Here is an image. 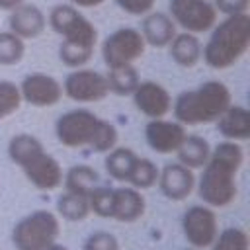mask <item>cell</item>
Masks as SVG:
<instances>
[{"label": "cell", "instance_id": "38", "mask_svg": "<svg viewBox=\"0 0 250 250\" xmlns=\"http://www.w3.org/2000/svg\"><path fill=\"white\" fill-rule=\"evenodd\" d=\"M43 250H70V248L64 246V244H59V242H53L51 246H47V248H43Z\"/></svg>", "mask_w": 250, "mask_h": 250}, {"label": "cell", "instance_id": "24", "mask_svg": "<svg viewBox=\"0 0 250 250\" xmlns=\"http://www.w3.org/2000/svg\"><path fill=\"white\" fill-rule=\"evenodd\" d=\"M43 148H45L43 143L35 135H31V133H18L8 143V156H10V160L16 166H21L31 156H35L37 152H41Z\"/></svg>", "mask_w": 250, "mask_h": 250}, {"label": "cell", "instance_id": "32", "mask_svg": "<svg viewBox=\"0 0 250 250\" xmlns=\"http://www.w3.org/2000/svg\"><path fill=\"white\" fill-rule=\"evenodd\" d=\"M88 205H90V213L109 219L111 213V188L107 186H96L94 191L88 195Z\"/></svg>", "mask_w": 250, "mask_h": 250}, {"label": "cell", "instance_id": "7", "mask_svg": "<svg viewBox=\"0 0 250 250\" xmlns=\"http://www.w3.org/2000/svg\"><path fill=\"white\" fill-rule=\"evenodd\" d=\"M146 43L139 29L135 27H119L109 33L102 43V59L107 68H117L125 64H133L143 57Z\"/></svg>", "mask_w": 250, "mask_h": 250}, {"label": "cell", "instance_id": "4", "mask_svg": "<svg viewBox=\"0 0 250 250\" xmlns=\"http://www.w3.org/2000/svg\"><path fill=\"white\" fill-rule=\"evenodd\" d=\"M230 104L229 86L221 80H207L193 90L180 92L170 111L182 125H201L217 121Z\"/></svg>", "mask_w": 250, "mask_h": 250}, {"label": "cell", "instance_id": "8", "mask_svg": "<svg viewBox=\"0 0 250 250\" xmlns=\"http://www.w3.org/2000/svg\"><path fill=\"white\" fill-rule=\"evenodd\" d=\"M168 16L188 33L211 31L217 23V10L209 0H170Z\"/></svg>", "mask_w": 250, "mask_h": 250}, {"label": "cell", "instance_id": "6", "mask_svg": "<svg viewBox=\"0 0 250 250\" xmlns=\"http://www.w3.org/2000/svg\"><path fill=\"white\" fill-rule=\"evenodd\" d=\"M47 21L53 27V31L62 37V41L80 43L86 47H96L98 43V29L72 4L53 6L47 16Z\"/></svg>", "mask_w": 250, "mask_h": 250}, {"label": "cell", "instance_id": "22", "mask_svg": "<svg viewBox=\"0 0 250 250\" xmlns=\"http://www.w3.org/2000/svg\"><path fill=\"white\" fill-rule=\"evenodd\" d=\"M176 154H178L180 164L188 166L189 170H197V168L205 166V162L211 154V145L207 143V139H203L199 135H186V139L178 146Z\"/></svg>", "mask_w": 250, "mask_h": 250}, {"label": "cell", "instance_id": "36", "mask_svg": "<svg viewBox=\"0 0 250 250\" xmlns=\"http://www.w3.org/2000/svg\"><path fill=\"white\" fill-rule=\"evenodd\" d=\"M72 6H78V8H96L100 4H104L105 0H68Z\"/></svg>", "mask_w": 250, "mask_h": 250}, {"label": "cell", "instance_id": "15", "mask_svg": "<svg viewBox=\"0 0 250 250\" xmlns=\"http://www.w3.org/2000/svg\"><path fill=\"white\" fill-rule=\"evenodd\" d=\"M158 188L164 197L170 201H184L191 195L195 188V176L193 170L180 162H170L158 172Z\"/></svg>", "mask_w": 250, "mask_h": 250}, {"label": "cell", "instance_id": "10", "mask_svg": "<svg viewBox=\"0 0 250 250\" xmlns=\"http://www.w3.org/2000/svg\"><path fill=\"white\" fill-rule=\"evenodd\" d=\"M62 94L78 104L102 102L109 94L105 74L92 68H76L66 74L62 82Z\"/></svg>", "mask_w": 250, "mask_h": 250}, {"label": "cell", "instance_id": "12", "mask_svg": "<svg viewBox=\"0 0 250 250\" xmlns=\"http://www.w3.org/2000/svg\"><path fill=\"white\" fill-rule=\"evenodd\" d=\"M20 168L23 170L27 182L41 191H53L62 184V176H64L62 166L45 148L41 152H37L35 156H31Z\"/></svg>", "mask_w": 250, "mask_h": 250}, {"label": "cell", "instance_id": "27", "mask_svg": "<svg viewBox=\"0 0 250 250\" xmlns=\"http://www.w3.org/2000/svg\"><path fill=\"white\" fill-rule=\"evenodd\" d=\"M158 172H160V168L150 158L137 156V160L129 172L127 184H131V188H135V189H148V188L156 186Z\"/></svg>", "mask_w": 250, "mask_h": 250}, {"label": "cell", "instance_id": "17", "mask_svg": "<svg viewBox=\"0 0 250 250\" xmlns=\"http://www.w3.org/2000/svg\"><path fill=\"white\" fill-rule=\"evenodd\" d=\"M8 23H10V31L25 41V39H35L45 31L47 18L35 4L21 2L14 10H10Z\"/></svg>", "mask_w": 250, "mask_h": 250}, {"label": "cell", "instance_id": "18", "mask_svg": "<svg viewBox=\"0 0 250 250\" xmlns=\"http://www.w3.org/2000/svg\"><path fill=\"white\" fill-rule=\"evenodd\" d=\"M176 23L164 12H148L141 23V35L150 47H168L176 35Z\"/></svg>", "mask_w": 250, "mask_h": 250}, {"label": "cell", "instance_id": "1", "mask_svg": "<svg viewBox=\"0 0 250 250\" xmlns=\"http://www.w3.org/2000/svg\"><path fill=\"white\" fill-rule=\"evenodd\" d=\"M242 162L244 150L236 141H223L211 148V154L197 182V193L205 205L223 209L236 199V176Z\"/></svg>", "mask_w": 250, "mask_h": 250}, {"label": "cell", "instance_id": "31", "mask_svg": "<svg viewBox=\"0 0 250 250\" xmlns=\"http://www.w3.org/2000/svg\"><path fill=\"white\" fill-rule=\"evenodd\" d=\"M21 105L20 86L10 80H0V119L10 117Z\"/></svg>", "mask_w": 250, "mask_h": 250}, {"label": "cell", "instance_id": "26", "mask_svg": "<svg viewBox=\"0 0 250 250\" xmlns=\"http://www.w3.org/2000/svg\"><path fill=\"white\" fill-rule=\"evenodd\" d=\"M57 213L70 223H80L90 215V205H88V197L78 195V193H70L64 191L59 195L57 199Z\"/></svg>", "mask_w": 250, "mask_h": 250}, {"label": "cell", "instance_id": "14", "mask_svg": "<svg viewBox=\"0 0 250 250\" xmlns=\"http://www.w3.org/2000/svg\"><path fill=\"white\" fill-rule=\"evenodd\" d=\"M186 127L178 121H168L164 117L150 119L145 125V139L146 145L160 154H170L176 152L182 141L186 139Z\"/></svg>", "mask_w": 250, "mask_h": 250}, {"label": "cell", "instance_id": "2", "mask_svg": "<svg viewBox=\"0 0 250 250\" xmlns=\"http://www.w3.org/2000/svg\"><path fill=\"white\" fill-rule=\"evenodd\" d=\"M55 135L62 146H88L94 152L111 150L119 139V133L111 121L102 119L88 109H70L62 113L55 123Z\"/></svg>", "mask_w": 250, "mask_h": 250}, {"label": "cell", "instance_id": "35", "mask_svg": "<svg viewBox=\"0 0 250 250\" xmlns=\"http://www.w3.org/2000/svg\"><path fill=\"white\" fill-rule=\"evenodd\" d=\"M215 10L225 14V16H234V14H246L250 0H215Z\"/></svg>", "mask_w": 250, "mask_h": 250}, {"label": "cell", "instance_id": "30", "mask_svg": "<svg viewBox=\"0 0 250 250\" xmlns=\"http://www.w3.org/2000/svg\"><path fill=\"white\" fill-rule=\"evenodd\" d=\"M92 57H94V47H86L70 41H61L59 45V59L62 64L70 68H82L86 62H90Z\"/></svg>", "mask_w": 250, "mask_h": 250}, {"label": "cell", "instance_id": "19", "mask_svg": "<svg viewBox=\"0 0 250 250\" xmlns=\"http://www.w3.org/2000/svg\"><path fill=\"white\" fill-rule=\"evenodd\" d=\"M215 123H217V131L227 141L238 143L250 139V113L244 105L230 104Z\"/></svg>", "mask_w": 250, "mask_h": 250}, {"label": "cell", "instance_id": "3", "mask_svg": "<svg viewBox=\"0 0 250 250\" xmlns=\"http://www.w3.org/2000/svg\"><path fill=\"white\" fill-rule=\"evenodd\" d=\"M250 47V16L234 14L215 23L207 43L201 47L203 62L215 70L236 64Z\"/></svg>", "mask_w": 250, "mask_h": 250}, {"label": "cell", "instance_id": "37", "mask_svg": "<svg viewBox=\"0 0 250 250\" xmlns=\"http://www.w3.org/2000/svg\"><path fill=\"white\" fill-rule=\"evenodd\" d=\"M23 0H0V10H6V12H10V10H14L16 6H20Z\"/></svg>", "mask_w": 250, "mask_h": 250}, {"label": "cell", "instance_id": "13", "mask_svg": "<svg viewBox=\"0 0 250 250\" xmlns=\"http://www.w3.org/2000/svg\"><path fill=\"white\" fill-rule=\"evenodd\" d=\"M131 96H133L135 107L143 115H146L148 119L164 117L172 109V96H170V92L162 84H158L154 80L139 82Z\"/></svg>", "mask_w": 250, "mask_h": 250}, {"label": "cell", "instance_id": "29", "mask_svg": "<svg viewBox=\"0 0 250 250\" xmlns=\"http://www.w3.org/2000/svg\"><path fill=\"white\" fill-rule=\"evenodd\" d=\"M211 250H250V238L248 232L240 227H229L221 232H217Z\"/></svg>", "mask_w": 250, "mask_h": 250}, {"label": "cell", "instance_id": "25", "mask_svg": "<svg viewBox=\"0 0 250 250\" xmlns=\"http://www.w3.org/2000/svg\"><path fill=\"white\" fill-rule=\"evenodd\" d=\"M105 80H107V90L111 94H117V96H131L133 90L137 88V84L141 82L139 72L133 64L107 68Z\"/></svg>", "mask_w": 250, "mask_h": 250}, {"label": "cell", "instance_id": "21", "mask_svg": "<svg viewBox=\"0 0 250 250\" xmlns=\"http://www.w3.org/2000/svg\"><path fill=\"white\" fill-rule=\"evenodd\" d=\"M64 189L70 193H78L88 197L96 186H100V174L90 164H74L62 176Z\"/></svg>", "mask_w": 250, "mask_h": 250}, {"label": "cell", "instance_id": "28", "mask_svg": "<svg viewBox=\"0 0 250 250\" xmlns=\"http://www.w3.org/2000/svg\"><path fill=\"white\" fill-rule=\"evenodd\" d=\"M25 55V41L12 31H0V64H18Z\"/></svg>", "mask_w": 250, "mask_h": 250}, {"label": "cell", "instance_id": "33", "mask_svg": "<svg viewBox=\"0 0 250 250\" xmlns=\"http://www.w3.org/2000/svg\"><path fill=\"white\" fill-rule=\"evenodd\" d=\"M82 250H119V240L109 230H94L84 240Z\"/></svg>", "mask_w": 250, "mask_h": 250}, {"label": "cell", "instance_id": "39", "mask_svg": "<svg viewBox=\"0 0 250 250\" xmlns=\"http://www.w3.org/2000/svg\"><path fill=\"white\" fill-rule=\"evenodd\" d=\"M186 250H199V248H191V246H189V248H186Z\"/></svg>", "mask_w": 250, "mask_h": 250}, {"label": "cell", "instance_id": "20", "mask_svg": "<svg viewBox=\"0 0 250 250\" xmlns=\"http://www.w3.org/2000/svg\"><path fill=\"white\" fill-rule=\"evenodd\" d=\"M168 47L172 61L182 68H193L201 61V43L193 33H176Z\"/></svg>", "mask_w": 250, "mask_h": 250}, {"label": "cell", "instance_id": "9", "mask_svg": "<svg viewBox=\"0 0 250 250\" xmlns=\"http://www.w3.org/2000/svg\"><path fill=\"white\" fill-rule=\"evenodd\" d=\"M182 232L191 248H209L219 232V223L213 207L205 203L188 207L182 215Z\"/></svg>", "mask_w": 250, "mask_h": 250}, {"label": "cell", "instance_id": "34", "mask_svg": "<svg viewBox=\"0 0 250 250\" xmlns=\"http://www.w3.org/2000/svg\"><path fill=\"white\" fill-rule=\"evenodd\" d=\"M115 4L131 16H145L154 8V0H115Z\"/></svg>", "mask_w": 250, "mask_h": 250}, {"label": "cell", "instance_id": "11", "mask_svg": "<svg viewBox=\"0 0 250 250\" xmlns=\"http://www.w3.org/2000/svg\"><path fill=\"white\" fill-rule=\"evenodd\" d=\"M21 102L35 105V107H49L61 102L62 98V84L45 72H31L23 76L20 84Z\"/></svg>", "mask_w": 250, "mask_h": 250}, {"label": "cell", "instance_id": "5", "mask_svg": "<svg viewBox=\"0 0 250 250\" xmlns=\"http://www.w3.org/2000/svg\"><path fill=\"white\" fill-rule=\"evenodd\" d=\"M61 232L59 217L49 209H37L21 217L12 229V244L16 250H43L57 242Z\"/></svg>", "mask_w": 250, "mask_h": 250}, {"label": "cell", "instance_id": "16", "mask_svg": "<svg viewBox=\"0 0 250 250\" xmlns=\"http://www.w3.org/2000/svg\"><path fill=\"white\" fill-rule=\"evenodd\" d=\"M146 201L141 189L135 188H111V213L109 219L119 223H135L145 215Z\"/></svg>", "mask_w": 250, "mask_h": 250}, {"label": "cell", "instance_id": "23", "mask_svg": "<svg viewBox=\"0 0 250 250\" xmlns=\"http://www.w3.org/2000/svg\"><path fill=\"white\" fill-rule=\"evenodd\" d=\"M105 154L107 156L104 160V166H105L107 174L117 182H127L129 172L137 160V152L127 146H113Z\"/></svg>", "mask_w": 250, "mask_h": 250}]
</instances>
